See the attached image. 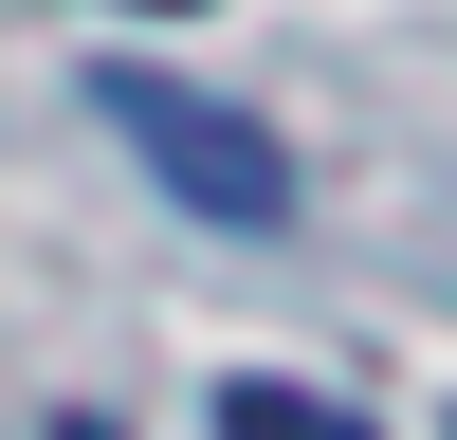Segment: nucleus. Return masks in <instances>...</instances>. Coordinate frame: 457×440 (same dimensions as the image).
I'll return each mask as SVG.
<instances>
[{"label":"nucleus","instance_id":"nucleus-3","mask_svg":"<svg viewBox=\"0 0 457 440\" xmlns=\"http://www.w3.org/2000/svg\"><path fill=\"white\" fill-rule=\"evenodd\" d=\"M55 440H92V422H55Z\"/></svg>","mask_w":457,"mask_h":440},{"label":"nucleus","instance_id":"nucleus-2","mask_svg":"<svg viewBox=\"0 0 457 440\" xmlns=\"http://www.w3.org/2000/svg\"><path fill=\"white\" fill-rule=\"evenodd\" d=\"M220 440H366V422L312 403V385H220Z\"/></svg>","mask_w":457,"mask_h":440},{"label":"nucleus","instance_id":"nucleus-1","mask_svg":"<svg viewBox=\"0 0 457 440\" xmlns=\"http://www.w3.org/2000/svg\"><path fill=\"white\" fill-rule=\"evenodd\" d=\"M92 110L146 147V183H165V202H202V220H293V147L256 129V110L183 92V73H110Z\"/></svg>","mask_w":457,"mask_h":440}]
</instances>
